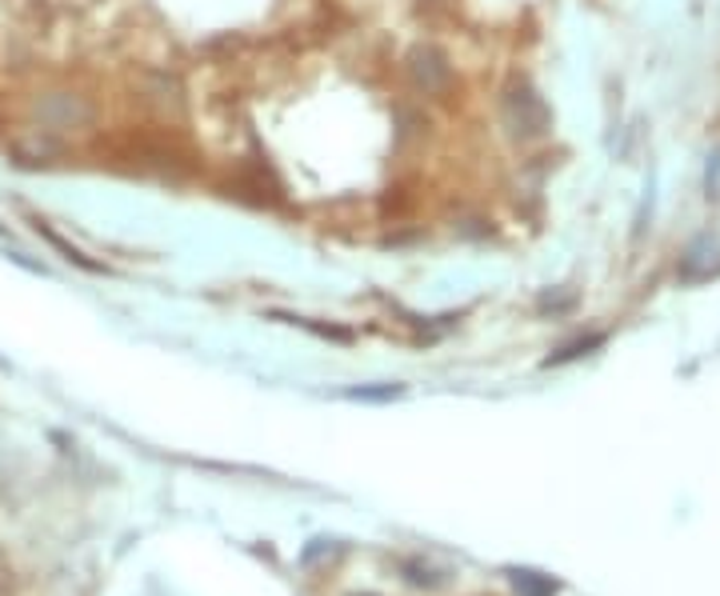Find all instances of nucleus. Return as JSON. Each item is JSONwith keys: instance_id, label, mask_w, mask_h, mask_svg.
Wrapping results in <instances>:
<instances>
[{"instance_id": "7ed1b4c3", "label": "nucleus", "mask_w": 720, "mask_h": 596, "mask_svg": "<svg viewBox=\"0 0 720 596\" xmlns=\"http://www.w3.org/2000/svg\"><path fill=\"white\" fill-rule=\"evenodd\" d=\"M36 116L49 128H81L93 121V105L76 93H49L36 101Z\"/></svg>"}, {"instance_id": "423d86ee", "label": "nucleus", "mask_w": 720, "mask_h": 596, "mask_svg": "<svg viewBox=\"0 0 720 596\" xmlns=\"http://www.w3.org/2000/svg\"><path fill=\"white\" fill-rule=\"evenodd\" d=\"M709 197L720 200V153L712 157V165H709Z\"/></svg>"}, {"instance_id": "39448f33", "label": "nucleus", "mask_w": 720, "mask_h": 596, "mask_svg": "<svg viewBox=\"0 0 720 596\" xmlns=\"http://www.w3.org/2000/svg\"><path fill=\"white\" fill-rule=\"evenodd\" d=\"M536 573H516V588H524L529 596H553L556 585L553 581H533Z\"/></svg>"}, {"instance_id": "f03ea898", "label": "nucleus", "mask_w": 720, "mask_h": 596, "mask_svg": "<svg viewBox=\"0 0 720 596\" xmlns=\"http://www.w3.org/2000/svg\"><path fill=\"white\" fill-rule=\"evenodd\" d=\"M408 81H413V88L425 96H440L445 88L452 84V64L449 56L440 53V49H417V53L408 56Z\"/></svg>"}, {"instance_id": "20e7f679", "label": "nucleus", "mask_w": 720, "mask_h": 596, "mask_svg": "<svg viewBox=\"0 0 720 596\" xmlns=\"http://www.w3.org/2000/svg\"><path fill=\"white\" fill-rule=\"evenodd\" d=\"M680 272H685V281H712V276L720 272V241L717 237H700V241L685 252Z\"/></svg>"}, {"instance_id": "f257e3e1", "label": "nucleus", "mask_w": 720, "mask_h": 596, "mask_svg": "<svg viewBox=\"0 0 720 596\" xmlns=\"http://www.w3.org/2000/svg\"><path fill=\"white\" fill-rule=\"evenodd\" d=\"M501 121L512 136H521V140H533L549 128V108L544 101L533 93V88H524V84H512L509 93L501 101Z\"/></svg>"}]
</instances>
